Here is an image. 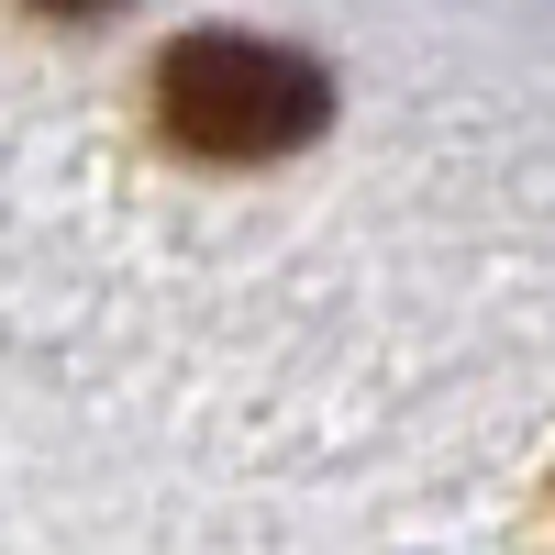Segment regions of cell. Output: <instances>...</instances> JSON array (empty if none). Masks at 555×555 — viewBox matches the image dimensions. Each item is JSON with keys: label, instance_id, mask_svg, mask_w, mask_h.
Here are the masks:
<instances>
[{"label": "cell", "instance_id": "6da1fadb", "mask_svg": "<svg viewBox=\"0 0 555 555\" xmlns=\"http://www.w3.org/2000/svg\"><path fill=\"white\" fill-rule=\"evenodd\" d=\"M156 122L178 156L267 167L334 122V78L300 44H267V34H178L156 56Z\"/></svg>", "mask_w": 555, "mask_h": 555}, {"label": "cell", "instance_id": "7a4b0ae2", "mask_svg": "<svg viewBox=\"0 0 555 555\" xmlns=\"http://www.w3.org/2000/svg\"><path fill=\"white\" fill-rule=\"evenodd\" d=\"M56 12H101V0H56Z\"/></svg>", "mask_w": 555, "mask_h": 555}]
</instances>
